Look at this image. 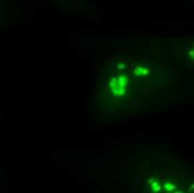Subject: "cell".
<instances>
[]
</instances>
